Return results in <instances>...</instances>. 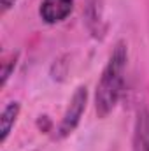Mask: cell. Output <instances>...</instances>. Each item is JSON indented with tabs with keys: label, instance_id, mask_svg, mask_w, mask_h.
I'll return each instance as SVG.
<instances>
[{
	"label": "cell",
	"instance_id": "1",
	"mask_svg": "<svg viewBox=\"0 0 149 151\" xmlns=\"http://www.w3.org/2000/svg\"><path fill=\"white\" fill-rule=\"evenodd\" d=\"M128 62V46L125 40H119L102 70L100 81L97 83L95 91V111L98 118H107L117 106L123 88H125V72Z\"/></svg>",
	"mask_w": 149,
	"mask_h": 151
},
{
	"label": "cell",
	"instance_id": "2",
	"mask_svg": "<svg viewBox=\"0 0 149 151\" xmlns=\"http://www.w3.org/2000/svg\"><path fill=\"white\" fill-rule=\"evenodd\" d=\"M86 104H88V90H86V86H77V90L74 91V95L69 102V107H67V111L56 128V135H54L56 139L69 137L77 128L82 114L86 111Z\"/></svg>",
	"mask_w": 149,
	"mask_h": 151
},
{
	"label": "cell",
	"instance_id": "3",
	"mask_svg": "<svg viewBox=\"0 0 149 151\" xmlns=\"http://www.w3.org/2000/svg\"><path fill=\"white\" fill-rule=\"evenodd\" d=\"M74 11V0H42L39 7V16L47 25L62 23Z\"/></svg>",
	"mask_w": 149,
	"mask_h": 151
},
{
	"label": "cell",
	"instance_id": "4",
	"mask_svg": "<svg viewBox=\"0 0 149 151\" xmlns=\"http://www.w3.org/2000/svg\"><path fill=\"white\" fill-rule=\"evenodd\" d=\"M133 151H149V109L140 107L133 123Z\"/></svg>",
	"mask_w": 149,
	"mask_h": 151
},
{
	"label": "cell",
	"instance_id": "5",
	"mask_svg": "<svg viewBox=\"0 0 149 151\" xmlns=\"http://www.w3.org/2000/svg\"><path fill=\"white\" fill-rule=\"evenodd\" d=\"M19 111H21V104L18 100L14 102H9L4 111H2V116H0V142H5L18 116H19Z\"/></svg>",
	"mask_w": 149,
	"mask_h": 151
},
{
	"label": "cell",
	"instance_id": "6",
	"mask_svg": "<svg viewBox=\"0 0 149 151\" xmlns=\"http://www.w3.org/2000/svg\"><path fill=\"white\" fill-rule=\"evenodd\" d=\"M16 63H18V53H11L9 56L4 58V62H2V86L7 84L9 77L12 76L14 69H16Z\"/></svg>",
	"mask_w": 149,
	"mask_h": 151
},
{
	"label": "cell",
	"instance_id": "7",
	"mask_svg": "<svg viewBox=\"0 0 149 151\" xmlns=\"http://www.w3.org/2000/svg\"><path fill=\"white\" fill-rule=\"evenodd\" d=\"M14 4H16V0H2V12H7V11H11Z\"/></svg>",
	"mask_w": 149,
	"mask_h": 151
}]
</instances>
